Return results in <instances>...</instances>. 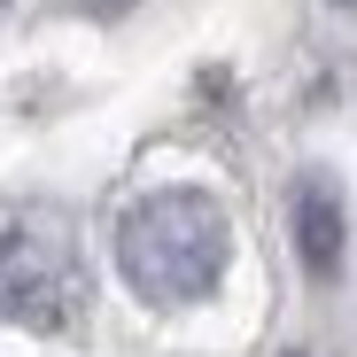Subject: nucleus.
<instances>
[{"mask_svg": "<svg viewBox=\"0 0 357 357\" xmlns=\"http://www.w3.org/2000/svg\"><path fill=\"white\" fill-rule=\"evenodd\" d=\"M225 257H233V225L210 195L195 187H163V195H140L125 218H116V272L140 303L155 311H187L225 280Z\"/></svg>", "mask_w": 357, "mask_h": 357, "instance_id": "nucleus-1", "label": "nucleus"}, {"mask_svg": "<svg viewBox=\"0 0 357 357\" xmlns=\"http://www.w3.org/2000/svg\"><path fill=\"white\" fill-rule=\"evenodd\" d=\"M86 311V264L63 218L8 210L0 218V319L31 334H63Z\"/></svg>", "mask_w": 357, "mask_h": 357, "instance_id": "nucleus-2", "label": "nucleus"}, {"mask_svg": "<svg viewBox=\"0 0 357 357\" xmlns=\"http://www.w3.org/2000/svg\"><path fill=\"white\" fill-rule=\"evenodd\" d=\"M295 249H303L311 280L342 272V195H334V178H319V171L295 187Z\"/></svg>", "mask_w": 357, "mask_h": 357, "instance_id": "nucleus-3", "label": "nucleus"}, {"mask_svg": "<svg viewBox=\"0 0 357 357\" xmlns=\"http://www.w3.org/2000/svg\"><path fill=\"white\" fill-rule=\"evenodd\" d=\"M342 8H357V0H342Z\"/></svg>", "mask_w": 357, "mask_h": 357, "instance_id": "nucleus-4", "label": "nucleus"}, {"mask_svg": "<svg viewBox=\"0 0 357 357\" xmlns=\"http://www.w3.org/2000/svg\"><path fill=\"white\" fill-rule=\"evenodd\" d=\"M287 357H303V349H287Z\"/></svg>", "mask_w": 357, "mask_h": 357, "instance_id": "nucleus-5", "label": "nucleus"}, {"mask_svg": "<svg viewBox=\"0 0 357 357\" xmlns=\"http://www.w3.org/2000/svg\"><path fill=\"white\" fill-rule=\"evenodd\" d=\"M0 8H8V0H0Z\"/></svg>", "mask_w": 357, "mask_h": 357, "instance_id": "nucleus-6", "label": "nucleus"}]
</instances>
